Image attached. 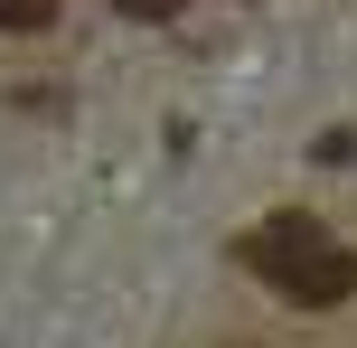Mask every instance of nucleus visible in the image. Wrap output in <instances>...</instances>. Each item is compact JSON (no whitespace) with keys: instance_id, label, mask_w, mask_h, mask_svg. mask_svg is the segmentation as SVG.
<instances>
[{"instance_id":"nucleus-2","label":"nucleus","mask_w":357,"mask_h":348,"mask_svg":"<svg viewBox=\"0 0 357 348\" xmlns=\"http://www.w3.org/2000/svg\"><path fill=\"white\" fill-rule=\"evenodd\" d=\"M56 19V0H0V38H19V29H47Z\"/></svg>"},{"instance_id":"nucleus-3","label":"nucleus","mask_w":357,"mask_h":348,"mask_svg":"<svg viewBox=\"0 0 357 348\" xmlns=\"http://www.w3.org/2000/svg\"><path fill=\"white\" fill-rule=\"evenodd\" d=\"M113 10H123V19H178L188 0H113Z\"/></svg>"},{"instance_id":"nucleus-1","label":"nucleus","mask_w":357,"mask_h":348,"mask_svg":"<svg viewBox=\"0 0 357 348\" xmlns=\"http://www.w3.org/2000/svg\"><path fill=\"white\" fill-rule=\"evenodd\" d=\"M245 273H264L282 301L301 311H339L357 292V245H339L320 217H264L245 236Z\"/></svg>"}]
</instances>
